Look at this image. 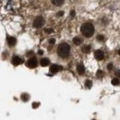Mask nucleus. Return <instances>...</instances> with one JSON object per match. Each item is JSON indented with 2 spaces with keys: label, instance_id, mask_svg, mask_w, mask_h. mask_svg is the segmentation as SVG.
I'll return each mask as SVG.
<instances>
[{
  "label": "nucleus",
  "instance_id": "obj_1",
  "mask_svg": "<svg viewBox=\"0 0 120 120\" xmlns=\"http://www.w3.org/2000/svg\"><path fill=\"white\" fill-rule=\"evenodd\" d=\"M80 30H81V33L84 36L90 37V36H92V34L94 32V26L91 23H84V24L81 25Z\"/></svg>",
  "mask_w": 120,
  "mask_h": 120
},
{
  "label": "nucleus",
  "instance_id": "obj_2",
  "mask_svg": "<svg viewBox=\"0 0 120 120\" xmlns=\"http://www.w3.org/2000/svg\"><path fill=\"white\" fill-rule=\"evenodd\" d=\"M69 52H70V47L66 43L60 44L57 47V54L61 57H67L69 55Z\"/></svg>",
  "mask_w": 120,
  "mask_h": 120
},
{
  "label": "nucleus",
  "instance_id": "obj_3",
  "mask_svg": "<svg viewBox=\"0 0 120 120\" xmlns=\"http://www.w3.org/2000/svg\"><path fill=\"white\" fill-rule=\"evenodd\" d=\"M45 23V19L42 17H37L33 20V27L34 28H41Z\"/></svg>",
  "mask_w": 120,
  "mask_h": 120
},
{
  "label": "nucleus",
  "instance_id": "obj_4",
  "mask_svg": "<svg viewBox=\"0 0 120 120\" xmlns=\"http://www.w3.org/2000/svg\"><path fill=\"white\" fill-rule=\"evenodd\" d=\"M37 65H38V62H37L36 58H34V57L30 58V59L28 60V62H27V66H28L30 68H36Z\"/></svg>",
  "mask_w": 120,
  "mask_h": 120
},
{
  "label": "nucleus",
  "instance_id": "obj_5",
  "mask_svg": "<svg viewBox=\"0 0 120 120\" xmlns=\"http://www.w3.org/2000/svg\"><path fill=\"white\" fill-rule=\"evenodd\" d=\"M94 56L97 60H103L105 57V54L102 50H96L94 53Z\"/></svg>",
  "mask_w": 120,
  "mask_h": 120
},
{
  "label": "nucleus",
  "instance_id": "obj_6",
  "mask_svg": "<svg viewBox=\"0 0 120 120\" xmlns=\"http://www.w3.org/2000/svg\"><path fill=\"white\" fill-rule=\"evenodd\" d=\"M62 69V68L58 66V65H52L51 66V68H50V71L53 73V74H55V73H57L58 71H60Z\"/></svg>",
  "mask_w": 120,
  "mask_h": 120
},
{
  "label": "nucleus",
  "instance_id": "obj_7",
  "mask_svg": "<svg viewBox=\"0 0 120 120\" xmlns=\"http://www.w3.org/2000/svg\"><path fill=\"white\" fill-rule=\"evenodd\" d=\"M21 63H22V59H21L19 56H13V58H12V64H13L14 66H19V65H20Z\"/></svg>",
  "mask_w": 120,
  "mask_h": 120
},
{
  "label": "nucleus",
  "instance_id": "obj_8",
  "mask_svg": "<svg viewBox=\"0 0 120 120\" xmlns=\"http://www.w3.org/2000/svg\"><path fill=\"white\" fill-rule=\"evenodd\" d=\"M77 71H78V73L79 75H83L85 73V68H84V66L82 64H79L77 66Z\"/></svg>",
  "mask_w": 120,
  "mask_h": 120
},
{
  "label": "nucleus",
  "instance_id": "obj_9",
  "mask_svg": "<svg viewBox=\"0 0 120 120\" xmlns=\"http://www.w3.org/2000/svg\"><path fill=\"white\" fill-rule=\"evenodd\" d=\"M8 44L9 46H14L16 45V39L14 37H8Z\"/></svg>",
  "mask_w": 120,
  "mask_h": 120
},
{
  "label": "nucleus",
  "instance_id": "obj_10",
  "mask_svg": "<svg viewBox=\"0 0 120 120\" xmlns=\"http://www.w3.org/2000/svg\"><path fill=\"white\" fill-rule=\"evenodd\" d=\"M49 59H47V58H43V59L41 60V62H40V64H41V66L42 67H47L48 65H49Z\"/></svg>",
  "mask_w": 120,
  "mask_h": 120
},
{
  "label": "nucleus",
  "instance_id": "obj_11",
  "mask_svg": "<svg viewBox=\"0 0 120 120\" xmlns=\"http://www.w3.org/2000/svg\"><path fill=\"white\" fill-rule=\"evenodd\" d=\"M81 50H82V52H83L84 54H89L90 52V45H84Z\"/></svg>",
  "mask_w": 120,
  "mask_h": 120
},
{
  "label": "nucleus",
  "instance_id": "obj_12",
  "mask_svg": "<svg viewBox=\"0 0 120 120\" xmlns=\"http://www.w3.org/2000/svg\"><path fill=\"white\" fill-rule=\"evenodd\" d=\"M73 43H74L76 45H79L82 43V40H81L79 37H75V38L73 39Z\"/></svg>",
  "mask_w": 120,
  "mask_h": 120
},
{
  "label": "nucleus",
  "instance_id": "obj_13",
  "mask_svg": "<svg viewBox=\"0 0 120 120\" xmlns=\"http://www.w3.org/2000/svg\"><path fill=\"white\" fill-rule=\"evenodd\" d=\"M111 82H112V84H113V85H115V86H118V85L120 84L119 79H117V78H115V79H113Z\"/></svg>",
  "mask_w": 120,
  "mask_h": 120
},
{
  "label": "nucleus",
  "instance_id": "obj_14",
  "mask_svg": "<svg viewBox=\"0 0 120 120\" xmlns=\"http://www.w3.org/2000/svg\"><path fill=\"white\" fill-rule=\"evenodd\" d=\"M64 0H52V3L56 6H61L63 4Z\"/></svg>",
  "mask_w": 120,
  "mask_h": 120
},
{
  "label": "nucleus",
  "instance_id": "obj_15",
  "mask_svg": "<svg viewBox=\"0 0 120 120\" xmlns=\"http://www.w3.org/2000/svg\"><path fill=\"white\" fill-rule=\"evenodd\" d=\"M21 100L24 101V102H27V101L29 100V95H28L27 93H23V94H21Z\"/></svg>",
  "mask_w": 120,
  "mask_h": 120
},
{
  "label": "nucleus",
  "instance_id": "obj_16",
  "mask_svg": "<svg viewBox=\"0 0 120 120\" xmlns=\"http://www.w3.org/2000/svg\"><path fill=\"white\" fill-rule=\"evenodd\" d=\"M91 85H92L91 80H90V79H87V80L85 81V87H86V88L90 89V88H91Z\"/></svg>",
  "mask_w": 120,
  "mask_h": 120
},
{
  "label": "nucleus",
  "instance_id": "obj_17",
  "mask_svg": "<svg viewBox=\"0 0 120 120\" xmlns=\"http://www.w3.org/2000/svg\"><path fill=\"white\" fill-rule=\"evenodd\" d=\"M103 75H104V73H103L102 70H98L97 73H96V77H97V78H102Z\"/></svg>",
  "mask_w": 120,
  "mask_h": 120
},
{
  "label": "nucleus",
  "instance_id": "obj_18",
  "mask_svg": "<svg viewBox=\"0 0 120 120\" xmlns=\"http://www.w3.org/2000/svg\"><path fill=\"white\" fill-rule=\"evenodd\" d=\"M97 40H98V41H104V40H105V36L100 34V35L97 36Z\"/></svg>",
  "mask_w": 120,
  "mask_h": 120
},
{
  "label": "nucleus",
  "instance_id": "obj_19",
  "mask_svg": "<svg viewBox=\"0 0 120 120\" xmlns=\"http://www.w3.org/2000/svg\"><path fill=\"white\" fill-rule=\"evenodd\" d=\"M107 69H108V70H112V69H113V64H112V63L108 64V66H107Z\"/></svg>",
  "mask_w": 120,
  "mask_h": 120
},
{
  "label": "nucleus",
  "instance_id": "obj_20",
  "mask_svg": "<svg viewBox=\"0 0 120 120\" xmlns=\"http://www.w3.org/2000/svg\"><path fill=\"white\" fill-rule=\"evenodd\" d=\"M39 105H40V103H33V104H32V107H33V108H37Z\"/></svg>",
  "mask_w": 120,
  "mask_h": 120
},
{
  "label": "nucleus",
  "instance_id": "obj_21",
  "mask_svg": "<svg viewBox=\"0 0 120 120\" xmlns=\"http://www.w3.org/2000/svg\"><path fill=\"white\" fill-rule=\"evenodd\" d=\"M115 74L116 77H120V70L119 69H117V70H116V72H115Z\"/></svg>",
  "mask_w": 120,
  "mask_h": 120
},
{
  "label": "nucleus",
  "instance_id": "obj_22",
  "mask_svg": "<svg viewBox=\"0 0 120 120\" xmlns=\"http://www.w3.org/2000/svg\"><path fill=\"white\" fill-rule=\"evenodd\" d=\"M49 43H50V44H51V45H54V44H55V43H56V40H55V39H53V38H52V39H50V40H49Z\"/></svg>",
  "mask_w": 120,
  "mask_h": 120
},
{
  "label": "nucleus",
  "instance_id": "obj_23",
  "mask_svg": "<svg viewBox=\"0 0 120 120\" xmlns=\"http://www.w3.org/2000/svg\"><path fill=\"white\" fill-rule=\"evenodd\" d=\"M45 31L47 32V33H51V32H53V30H52V29H45Z\"/></svg>",
  "mask_w": 120,
  "mask_h": 120
},
{
  "label": "nucleus",
  "instance_id": "obj_24",
  "mask_svg": "<svg viewBox=\"0 0 120 120\" xmlns=\"http://www.w3.org/2000/svg\"><path fill=\"white\" fill-rule=\"evenodd\" d=\"M70 16H71L72 18H74V17H75V11H74V10H71V12H70Z\"/></svg>",
  "mask_w": 120,
  "mask_h": 120
},
{
  "label": "nucleus",
  "instance_id": "obj_25",
  "mask_svg": "<svg viewBox=\"0 0 120 120\" xmlns=\"http://www.w3.org/2000/svg\"><path fill=\"white\" fill-rule=\"evenodd\" d=\"M38 54H39V55H43V54H44V52H43L42 50H39V51H38Z\"/></svg>",
  "mask_w": 120,
  "mask_h": 120
},
{
  "label": "nucleus",
  "instance_id": "obj_26",
  "mask_svg": "<svg viewBox=\"0 0 120 120\" xmlns=\"http://www.w3.org/2000/svg\"><path fill=\"white\" fill-rule=\"evenodd\" d=\"M63 14H64V12H62V11H61V12H58V14H57V15H58V16H62Z\"/></svg>",
  "mask_w": 120,
  "mask_h": 120
},
{
  "label": "nucleus",
  "instance_id": "obj_27",
  "mask_svg": "<svg viewBox=\"0 0 120 120\" xmlns=\"http://www.w3.org/2000/svg\"><path fill=\"white\" fill-rule=\"evenodd\" d=\"M118 54H119V56H120V49L118 50Z\"/></svg>",
  "mask_w": 120,
  "mask_h": 120
}]
</instances>
